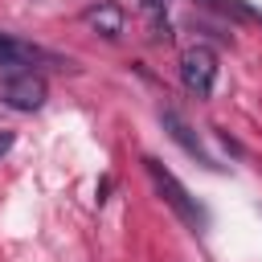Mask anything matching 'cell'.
Instances as JSON below:
<instances>
[{
	"label": "cell",
	"mask_w": 262,
	"mask_h": 262,
	"mask_svg": "<svg viewBox=\"0 0 262 262\" xmlns=\"http://www.w3.org/2000/svg\"><path fill=\"white\" fill-rule=\"evenodd\" d=\"M8 147H12V131H4V127H0V156H4Z\"/></svg>",
	"instance_id": "cell-8"
},
{
	"label": "cell",
	"mask_w": 262,
	"mask_h": 262,
	"mask_svg": "<svg viewBox=\"0 0 262 262\" xmlns=\"http://www.w3.org/2000/svg\"><path fill=\"white\" fill-rule=\"evenodd\" d=\"M180 82L192 98H209L217 86V53L209 45H188L180 53Z\"/></svg>",
	"instance_id": "cell-3"
},
{
	"label": "cell",
	"mask_w": 262,
	"mask_h": 262,
	"mask_svg": "<svg viewBox=\"0 0 262 262\" xmlns=\"http://www.w3.org/2000/svg\"><path fill=\"white\" fill-rule=\"evenodd\" d=\"M86 25L98 29L102 37H119V33H123V8H119L115 0H102V4L86 8Z\"/></svg>",
	"instance_id": "cell-6"
},
{
	"label": "cell",
	"mask_w": 262,
	"mask_h": 262,
	"mask_svg": "<svg viewBox=\"0 0 262 262\" xmlns=\"http://www.w3.org/2000/svg\"><path fill=\"white\" fill-rule=\"evenodd\" d=\"M139 8H143V16H147V37H151V41H168V37H172V33H168V16H164V12H168V0H143Z\"/></svg>",
	"instance_id": "cell-7"
},
{
	"label": "cell",
	"mask_w": 262,
	"mask_h": 262,
	"mask_svg": "<svg viewBox=\"0 0 262 262\" xmlns=\"http://www.w3.org/2000/svg\"><path fill=\"white\" fill-rule=\"evenodd\" d=\"M160 123H164V131L172 135V143H180V147H184V151H188L196 164H205V168H217V164H213V156L201 147V135H196V131H192V127H188V123H184V119H180L172 106H168V111H160Z\"/></svg>",
	"instance_id": "cell-4"
},
{
	"label": "cell",
	"mask_w": 262,
	"mask_h": 262,
	"mask_svg": "<svg viewBox=\"0 0 262 262\" xmlns=\"http://www.w3.org/2000/svg\"><path fill=\"white\" fill-rule=\"evenodd\" d=\"M143 168H147V176H151L156 192L164 196V205H168V209H172V213H176L192 233H201V229L209 225V217H205V209L196 205V196H192V192H188V188H184V184H180V180H176V176H172L156 156H147V160H143Z\"/></svg>",
	"instance_id": "cell-1"
},
{
	"label": "cell",
	"mask_w": 262,
	"mask_h": 262,
	"mask_svg": "<svg viewBox=\"0 0 262 262\" xmlns=\"http://www.w3.org/2000/svg\"><path fill=\"white\" fill-rule=\"evenodd\" d=\"M37 61H41V49L37 45H29V41H20L12 33H0V70H12V66L33 70Z\"/></svg>",
	"instance_id": "cell-5"
},
{
	"label": "cell",
	"mask_w": 262,
	"mask_h": 262,
	"mask_svg": "<svg viewBox=\"0 0 262 262\" xmlns=\"http://www.w3.org/2000/svg\"><path fill=\"white\" fill-rule=\"evenodd\" d=\"M49 86L37 70H25V66H12V70H0V102L12 106V111H37L45 102Z\"/></svg>",
	"instance_id": "cell-2"
}]
</instances>
